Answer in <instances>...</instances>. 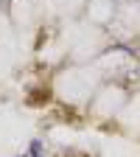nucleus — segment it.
<instances>
[{"instance_id": "1", "label": "nucleus", "mask_w": 140, "mask_h": 157, "mask_svg": "<svg viewBox=\"0 0 140 157\" xmlns=\"http://www.w3.org/2000/svg\"><path fill=\"white\" fill-rule=\"evenodd\" d=\"M39 154H42V140L34 137V140L28 143V157H39Z\"/></svg>"}, {"instance_id": "2", "label": "nucleus", "mask_w": 140, "mask_h": 157, "mask_svg": "<svg viewBox=\"0 0 140 157\" xmlns=\"http://www.w3.org/2000/svg\"><path fill=\"white\" fill-rule=\"evenodd\" d=\"M39 157H45V154H39Z\"/></svg>"}, {"instance_id": "3", "label": "nucleus", "mask_w": 140, "mask_h": 157, "mask_svg": "<svg viewBox=\"0 0 140 157\" xmlns=\"http://www.w3.org/2000/svg\"><path fill=\"white\" fill-rule=\"evenodd\" d=\"M25 157H28V154H25Z\"/></svg>"}]
</instances>
